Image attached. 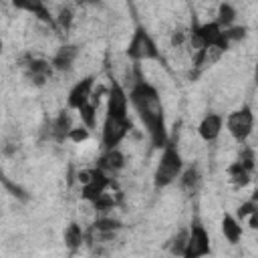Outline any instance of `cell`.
Here are the masks:
<instances>
[{
    "mask_svg": "<svg viewBox=\"0 0 258 258\" xmlns=\"http://www.w3.org/2000/svg\"><path fill=\"white\" fill-rule=\"evenodd\" d=\"M0 52H2V36H0Z\"/></svg>",
    "mask_w": 258,
    "mask_h": 258,
    "instance_id": "cell-25",
    "label": "cell"
},
{
    "mask_svg": "<svg viewBox=\"0 0 258 258\" xmlns=\"http://www.w3.org/2000/svg\"><path fill=\"white\" fill-rule=\"evenodd\" d=\"M73 20H75V12H73V8L67 6V4L60 6L58 12L54 14V24H56V28H60V30H69L71 24H73Z\"/></svg>",
    "mask_w": 258,
    "mask_h": 258,
    "instance_id": "cell-21",
    "label": "cell"
},
{
    "mask_svg": "<svg viewBox=\"0 0 258 258\" xmlns=\"http://www.w3.org/2000/svg\"><path fill=\"white\" fill-rule=\"evenodd\" d=\"M179 187L183 189V191H189V194H194L196 189H198V185H200V171H198V167L196 165H187V167H183L181 169V173H179Z\"/></svg>",
    "mask_w": 258,
    "mask_h": 258,
    "instance_id": "cell-16",
    "label": "cell"
},
{
    "mask_svg": "<svg viewBox=\"0 0 258 258\" xmlns=\"http://www.w3.org/2000/svg\"><path fill=\"white\" fill-rule=\"evenodd\" d=\"M62 240H64V246L71 250V252H77L83 244H85V230L79 222H71L64 226V232H62Z\"/></svg>",
    "mask_w": 258,
    "mask_h": 258,
    "instance_id": "cell-14",
    "label": "cell"
},
{
    "mask_svg": "<svg viewBox=\"0 0 258 258\" xmlns=\"http://www.w3.org/2000/svg\"><path fill=\"white\" fill-rule=\"evenodd\" d=\"M256 212V202L254 200H248V202H244V204H240L238 206V216H236V220L238 222H244L250 214H254Z\"/></svg>",
    "mask_w": 258,
    "mask_h": 258,
    "instance_id": "cell-23",
    "label": "cell"
},
{
    "mask_svg": "<svg viewBox=\"0 0 258 258\" xmlns=\"http://www.w3.org/2000/svg\"><path fill=\"white\" fill-rule=\"evenodd\" d=\"M226 129H228V133L232 135L234 141L244 145L246 139L254 131V113H252V109L248 105H244V107L232 111L226 117Z\"/></svg>",
    "mask_w": 258,
    "mask_h": 258,
    "instance_id": "cell-6",
    "label": "cell"
},
{
    "mask_svg": "<svg viewBox=\"0 0 258 258\" xmlns=\"http://www.w3.org/2000/svg\"><path fill=\"white\" fill-rule=\"evenodd\" d=\"M79 52H81V48L77 44H62V46H58L56 52L50 58L52 71H56V73H69V71H73V67H75L77 58H79Z\"/></svg>",
    "mask_w": 258,
    "mask_h": 258,
    "instance_id": "cell-10",
    "label": "cell"
},
{
    "mask_svg": "<svg viewBox=\"0 0 258 258\" xmlns=\"http://www.w3.org/2000/svg\"><path fill=\"white\" fill-rule=\"evenodd\" d=\"M236 161H238L244 169H248V171L252 173V171H254V161H256V153H254V149H252L250 145H244Z\"/></svg>",
    "mask_w": 258,
    "mask_h": 258,
    "instance_id": "cell-22",
    "label": "cell"
},
{
    "mask_svg": "<svg viewBox=\"0 0 258 258\" xmlns=\"http://www.w3.org/2000/svg\"><path fill=\"white\" fill-rule=\"evenodd\" d=\"M133 123L129 117L121 119V117H109L105 115L103 127H101V145L103 149H113L119 147V143L131 133Z\"/></svg>",
    "mask_w": 258,
    "mask_h": 258,
    "instance_id": "cell-7",
    "label": "cell"
},
{
    "mask_svg": "<svg viewBox=\"0 0 258 258\" xmlns=\"http://www.w3.org/2000/svg\"><path fill=\"white\" fill-rule=\"evenodd\" d=\"M125 54L127 58L133 60V64L145 62V60H161V50L145 26H137L133 30L131 40L125 48Z\"/></svg>",
    "mask_w": 258,
    "mask_h": 258,
    "instance_id": "cell-3",
    "label": "cell"
},
{
    "mask_svg": "<svg viewBox=\"0 0 258 258\" xmlns=\"http://www.w3.org/2000/svg\"><path fill=\"white\" fill-rule=\"evenodd\" d=\"M89 139V129L79 125V127H73L71 133H69V141H75V143H81V141H87Z\"/></svg>",
    "mask_w": 258,
    "mask_h": 258,
    "instance_id": "cell-24",
    "label": "cell"
},
{
    "mask_svg": "<svg viewBox=\"0 0 258 258\" xmlns=\"http://www.w3.org/2000/svg\"><path fill=\"white\" fill-rule=\"evenodd\" d=\"M222 234L230 244H238L244 236L242 222H238L236 216H232V214H224L222 216Z\"/></svg>",
    "mask_w": 258,
    "mask_h": 258,
    "instance_id": "cell-15",
    "label": "cell"
},
{
    "mask_svg": "<svg viewBox=\"0 0 258 258\" xmlns=\"http://www.w3.org/2000/svg\"><path fill=\"white\" fill-rule=\"evenodd\" d=\"M228 175H230V179L236 183V185H246L248 181H250V171L248 169H244L238 161H234V163H230L228 165Z\"/></svg>",
    "mask_w": 258,
    "mask_h": 258,
    "instance_id": "cell-20",
    "label": "cell"
},
{
    "mask_svg": "<svg viewBox=\"0 0 258 258\" xmlns=\"http://www.w3.org/2000/svg\"><path fill=\"white\" fill-rule=\"evenodd\" d=\"M93 89H95V77H93V75L79 79V81L69 89V95H67V109L79 111L85 103L91 101Z\"/></svg>",
    "mask_w": 258,
    "mask_h": 258,
    "instance_id": "cell-9",
    "label": "cell"
},
{
    "mask_svg": "<svg viewBox=\"0 0 258 258\" xmlns=\"http://www.w3.org/2000/svg\"><path fill=\"white\" fill-rule=\"evenodd\" d=\"M129 105L137 111L143 127L147 129V135L151 143L159 149H163L169 143L167 137V127H165V113H163V103L159 97V91L143 79L141 71H137L135 81L129 85L127 93Z\"/></svg>",
    "mask_w": 258,
    "mask_h": 258,
    "instance_id": "cell-1",
    "label": "cell"
},
{
    "mask_svg": "<svg viewBox=\"0 0 258 258\" xmlns=\"http://www.w3.org/2000/svg\"><path fill=\"white\" fill-rule=\"evenodd\" d=\"M181 169H183V157H181L179 149L173 143H167L161 149V155H159L157 165H155V171H153V183H155V187H167V185H171L179 177Z\"/></svg>",
    "mask_w": 258,
    "mask_h": 258,
    "instance_id": "cell-2",
    "label": "cell"
},
{
    "mask_svg": "<svg viewBox=\"0 0 258 258\" xmlns=\"http://www.w3.org/2000/svg\"><path fill=\"white\" fill-rule=\"evenodd\" d=\"M234 20H236V8L230 4V2H222L218 4V10H216V22L222 30L234 26Z\"/></svg>",
    "mask_w": 258,
    "mask_h": 258,
    "instance_id": "cell-18",
    "label": "cell"
},
{
    "mask_svg": "<svg viewBox=\"0 0 258 258\" xmlns=\"http://www.w3.org/2000/svg\"><path fill=\"white\" fill-rule=\"evenodd\" d=\"M97 107L99 105H95L93 101H89V103H85L77 113H79V119H81V123H83V127H87V129H93L95 125H97Z\"/></svg>",
    "mask_w": 258,
    "mask_h": 258,
    "instance_id": "cell-19",
    "label": "cell"
},
{
    "mask_svg": "<svg viewBox=\"0 0 258 258\" xmlns=\"http://www.w3.org/2000/svg\"><path fill=\"white\" fill-rule=\"evenodd\" d=\"M109 117H129V99H127V89L119 79H111L109 91H107V113Z\"/></svg>",
    "mask_w": 258,
    "mask_h": 258,
    "instance_id": "cell-8",
    "label": "cell"
},
{
    "mask_svg": "<svg viewBox=\"0 0 258 258\" xmlns=\"http://www.w3.org/2000/svg\"><path fill=\"white\" fill-rule=\"evenodd\" d=\"M71 129H73V119L69 115V109H62L52 121H48V137L56 143L67 141Z\"/></svg>",
    "mask_w": 258,
    "mask_h": 258,
    "instance_id": "cell-12",
    "label": "cell"
},
{
    "mask_svg": "<svg viewBox=\"0 0 258 258\" xmlns=\"http://www.w3.org/2000/svg\"><path fill=\"white\" fill-rule=\"evenodd\" d=\"M95 167H99V169H101V171H105L107 175L117 173V171H121V169L125 167V155H123V151H121L119 147L103 149V153L99 155V159H97V165H95Z\"/></svg>",
    "mask_w": 258,
    "mask_h": 258,
    "instance_id": "cell-13",
    "label": "cell"
},
{
    "mask_svg": "<svg viewBox=\"0 0 258 258\" xmlns=\"http://www.w3.org/2000/svg\"><path fill=\"white\" fill-rule=\"evenodd\" d=\"M212 252V240L208 228L200 218H194L187 228V246L181 258H206Z\"/></svg>",
    "mask_w": 258,
    "mask_h": 258,
    "instance_id": "cell-5",
    "label": "cell"
},
{
    "mask_svg": "<svg viewBox=\"0 0 258 258\" xmlns=\"http://www.w3.org/2000/svg\"><path fill=\"white\" fill-rule=\"evenodd\" d=\"M185 246H187V228H181V230H177L171 238H169V242H167V252L173 256V258H181L183 256V252H185Z\"/></svg>",
    "mask_w": 258,
    "mask_h": 258,
    "instance_id": "cell-17",
    "label": "cell"
},
{
    "mask_svg": "<svg viewBox=\"0 0 258 258\" xmlns=\"http://www.w3.org/2000/svg\"><path fill=\"white\" fill-rule=\"evenodd\" d=\"M222 129H224V117L218 113H206L198 125V135L206 143H212L222 135Z\"/></svg>",
    "mask_w": 258,
    "mask_h": 258,
    "instance_id": "cell-11",
    "label": "cell"
},
{
    "mask_svg": "<svg viewBox=\"0 0 258 258\" xmlns=\"http://www.w3.org/2000/svg\"><path fill=\"white\" fill-rule=\"evenodd\" d=\"M79 181H81V198L87 204H93L101 194H105L113 185V179L105 171H101L99 167H91V169L81 171Z\"/></svg>",
    "mask_w": 258,
    "mask_h": 258,
    "instance_id": "cell-4",
    "label": "cell"
}]
</instances>
